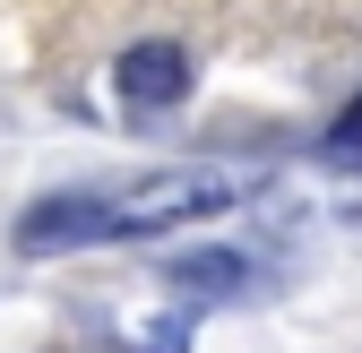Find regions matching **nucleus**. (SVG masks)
<instances>
[{"instance_id":"20e7f679","label":"nucleus","mask_w":362,"mask_h":353,"mask_svg":"<svg viewBox=\"0 0 362 353\" xmlns=\"http://www.w3.org/2000/svg\"><path fill=\"white\" fill-rule=\"evenodd\" d=\"M354 147H362V104H354V112L337 121V155H354Z\"/></svg>"},{"instance_id":"f03ea898","label":"nucleus","mask_w":362,"mask_h":353,"mask_svg":"<svg viewBox=\"0 0 362 353\" xmlns=\"http://www.w3.org/2000/svg\"><path fill=\"white\" fill-rule=\"evenodd\" d=\"M121 104L129 112H173L181 95H190V52H181V43H129V52H121Z\"/></svg>"},{"instance_id":"f257e3e1","label":"nucleus","mask_w":362,"mask_h":353,"mask_svg":"<svg viewBox=\"0 0 362 353\" xmlns=\"http://www.w3.org/2000/svg\"><path fill=\"white\" fill-rule=\"evenodd\" d=\"M216 207H233V181L224 172H164V181L147 190H61V198H35L18 215V250H78V241H147V233H181V225H199V215Z\"/></svg>"},{"instance_id":"7ed1b4c3","label":"nucleus","mask_w":362,"mask_h":353,"mask_svg":"<svg viewBox=\"0 0 362 353\" xmlns=\"http://www.w3.org/2000/svg\"><path fill=\"white\" fill-rule=\"evenodd\" d=\"M173 285H199V293H242L250 268L242 258H224V250H190V258H173Z\"/></svg>"}]
</instances>
